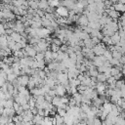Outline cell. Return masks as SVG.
Masks as SVG:
<instances>
[{"label":"cell","mask_w":125,"mask_h":125,"mask_svg":"<svg viewBox=\"0 0 125 125\" xmlns=\"http://www.w3.org/2000/svg\"><path fill=\"white\" fill-rule=\"evenodd\" d=\"M20 106H21V104H20L19 103H17V102H14V105H13V108H14L16 111L19 109V107H20Z\"/></svg>","instance_id":"50"},{"label":"cell","mask_w":125,"mask_h":125,"mask_svg":"<svg viewBox=\"0 0 125 125\" xmlns=\"http://www.w3.org/2000/svg\"><path fill=\"white\" fill-rule=\"evenodd\" d=\"M104 58H105L107 61H109V60L112 59V52H111L110 50H105V52L104 53Z\"/></svg>","instance_id":"31"},{"label":"cell","mask_w":125,"mask_h":125,"mask_svg":"<svg viewBox=\"0 0 125 125\" xmlns=\"http://www.w3.org/2000/svg\"><path fill=\"white\" fill-rule=\"evenodd\" d=\"M120 21H125V13H123L122 16H120Z\"/></svg>","instance_id":"53"},{"label":"cell","mask_w":125,"mask_h":125,"mask_svg":"<svg viewBox=\"0 0 125 125\" xmlns=\"http://www.w3.org/2000/svg\"><path fill=\"white\" fill-rule=\"evenodd\" d=\"M92 101H93V102H92V104H93L94 106H96L97 108H101V107L103 106V104H104V103H103V101L101 100L100 97H99V98L97 97V98H95V99L92 100Z\"/></svg>","instance_id":"12"},{"label":"cell","mask_w":125,"mask_h":125,"mask_svg":"<svg viewBox=\"0 0 125 125\" xmlns=\"http://www.w3.org/2000/svg\"><path fill=\"white\" fill-rule=\"evenodd\" d=\"M14 32L13 28H6L5 29V35H11Z\"/></svg>","instance_id":"47"},{"label":"cell","mask_w":125,"mask_h":125,"mask_svg":"<svg viewBox=\"0 0 125 125\" xmlns=\"http://www.w3.org/2000/svg\"><path fill=\"white\" fill-rule=\"evenodd\" d=\"M2 100H6L5 99V93L0 90V101H2Z\"/></svg>","instance_id":"52"},{"label":"cell","mask_w":125,"mask_h":125,"mask_svg":"<svg viewBox=\"0 0 125 125\" xmlns=\"http://www.w3.org/2000/svg\"><path fill=\"white\" fill-rule=\"evenodd\" d=\"M21 106H22L23 110H28V109H30V105H29V104H28V103H26V104H22Z\"/></svg>","instance_id":"51"},{"label":"cell","mask_w":125,"mask_h":125,"mask_svg":"<svg viewBox=\"0 0 125 125\" xmlns=\"http://www.w3.org/2000/svg\"><path fill=\"white\" fill-rule=\"evenodd\" d=\"M115 125H125V118L122 117L121 115H119L117 117V120H116Z\"/></svg>","instance_id":"32"},{"label":"cell","mask_w":125,"mask_h":125,"mask_svg":"<svg viewBox=\"0 0 125 125\" xmlns=\"http://www.w3.org/2000/svg\"><path fill=\"white\" fill-rule=\"evenodd\" d=\"M11 37H12V39H13L15 42H21V39H22V36L21 35V33L16 32V31H14V32L11 34Z\"/></svg>","instance_id":"13"},{"label":"cell","mask_w":125,"mask_h":125,"mask_svg":"<svg viewBox=\"0 0 125 125\" xmlns=\"http://www.w3.org/2000/svg\"><path fill=\"white\" fill-rule=\"evenodd\" d=\"M37 63H38V68L39 69H43L45 67V60L37 61Z\"/></svg>","instance_id":"41"},{"label":"cell","mask_w":125,"mask_h":125,"mask_svg":"<svg viewBox=\"0 0 125 125\" xmlns=\"http://www.w3.org/2000/svg\"><path fill=\"white\" fill-rule=\"evenodd\" d=\"M116 104H117L118 107H120L122 110H124V109H125V99H123V98L119 99Z\"/></svg>","instance_id":"29"},{"label":"cell","mask_w":125,"mask_h":125,"mask_svg":"<svg viewBox=\"0 0 125 125\" xmlns=\"http://www.w3.org/2000/svg\"><path fill=\"white\" fill-rule=\"evenodd\" d=\"M87 73H88V75L90 77H97L98 74H99V71H98V69L96 67V68H93V69H88Z\"/></svg>","instance_id":"23"},{"label":"cell","mask_w":125,"mask_h":125,"mask_svg":"<svg viewBox=\"0 0 125 125\" xmlns=\"http://www.w3.org/2000/svg\"><path fill=\"white\" fill-rule=\"evenodd\" d=\"M52 53H53V52H52L51 50H47L46 52H44V55H45L44 60H45V62H50L51 61H53Z\"/></svg>","instance_id":"17"},{"label":"cell","mask_w":125,"mask_h":125,"mask_svg":"<svg viewBox=\"0 0 125 125\" xmlns=\"http://www.w3.org/2000/svg\"><path fill=\"white\" fill-rule=\"evenodd\" d=\"M5 29H6V28H5L4 24L0 22V36H1V35H4V34H5Z\"/></svg>","instance_id":"45"},{"label":"cell","mask_w":125,"mask_h":125,"mask_svg":"<svg viewBox=\"0 0 125 125\" xmlns=\"http://www.w3.org/2000/svg\"><path fill=\"white\" fill-rule=\"evenodd\" d=\"M96 78H97V81L98 82H103V83L106 82V80H107V77L105 76L104 73H99Z\"/></svg>","instance_id":"24"},{"label":"cell","mask_w":125,"mask_h":125,"mask_svg":"<svg viewBox=\"0 0 125 125\" xmlns=\"http://www.w3.org/2000/svg\"><path fill=\"white\" fill-rule=\"evenodd\" d=\"M68 56H69V58H70L71 60H73V61H76V58H77V56H76V53H75V52H71V53H69V54H68Z\"/></svg>","instance_id":"46"},{"label":"cell","mask_w":125,"mask_h":125,"mask_svg":"<svg viewBox=\"0 0 125 125\" xmlns=\"http://www.w3.org/2000/svg\"><path fill=\"white\" fill-rule=\"evenodd\" d=\"M57 113L60 114L61 116H64L66 114V110L64 108H62V107H57Z\"/></svg>","instance_id":"36"},{"label":"cell","mask_w":125,"mask_h":125,"mask_svg":"<svg viewBox=\"0 0 125 125\" xmlns=\"http://www.w3.org/2000/svg\"><path fill=\"white\" fill-rule=\"evenodd\" d=\"M41 22H42V26H43V27H49V26L51 25V22H52V21H49L48 19H46L45 16H44V17L42 18V21H41Z\"/></svg>","instance_id":"28"},{"label":"cell","mask_w":125,"mask_h":125,"mask_svg":"<svg viewBox=\"0 0 125 125\" xmlns=\"http://www.w3.org/2000/svg\"><path fill=\"white\" fill-rule=\"evenodd\" d=\"M49 2V6L51 7H59V4H60V0H48Z\"/></svg>","instance_id":"33"},{"label":"cell","mask_w":125,"mask_h":125,"mask_svg":"<svg viewBox=\"0 0 125 125\" xmlns=\"http://www.w3.org/2000/svg\"><path fill=\"white\" fill-rule=\"evenodd\" d=\"M72 98L75 100L76 105L80 106V104H81V101H82V94L79 93V92H76V93H74V94L72 95Z\"/></svg>","instance_id":"11"},{"label":"cell","mask_w":125,"mask_h":125,"mask_svg":"<svg viewBox=\"0 0 125 125\" xmlns=\"http://www.w3.org/2000/svg\"><path fill=\"white\" fill-rule=\"evenodd\" d=\"M17 77H18V75H17L16 73H14V72L9 73V74L7 75V81L10 82V83H13V82L17 79Z\"/></svg>","instance_id":"25"},{"label":"cell","mask_w":125,"mask_h":125,"mask_svg":"<svg viewBox=\"0 0 125 125\" xmlns=\"http://www.w3.org/2000/svg\"><path fill=\"white\" fill-rule=\"evenodd\" d=\"M61 101H62V104H68V101H69V99H68L67 97H65V96H62V97H61Z\"/></svg>","instance_id":"43"},{"label":"cell","mask_w":125,"mask_h":125,"mask_svg":"<svg viewBox=\"0 0 125 125\" xmlns=\"http://www.w3.org/2000/svg\"><path fill=\"white\" fill-rule=\"evenodd\" d=\"M120 39H121V37H120V35H119V33H118V31L117 32H115L112 36H111V41H112V45H117L118 43H119V41H120Z\"/></svg>","instance_id":"14"},{"label":"cell","mask_w":125,"mask_h":125,"mask_svg":"<svg viewBox=\"0 0 125 125\" xmlns=\"http://www.w3.org/2000/svg\"><path fill=\"white\" fill-rule=\"evenodd\" d=\"M68 13H69L68 9H67L66 7H64V6H59V7H57V9H56V15H57L58 17L66 18V17H68Z\"/></svg>","instance_id":"4"},{"label":"cell","mask_w":125,"mask_h":125,"mask_svg":"<svg viewBox=\"0 0 125 125\" xmlns=\"http://www.w3.org/2000/svg\"><path fill=\"white\" fill-rule=\"evenodd\" d=\"M44 96H45V100H46L47 102H50V103H52V100H53V98H54V97L50 96L49 94H46V95H44Z\"/></svg>","instance_id":"48"},{"label":"cell","mask_w":125,"mask_h":125,"mask_svg":"<svg viewBox=\"0 0 125 125\" xmlns=\"http://www.w3.org/2000/svg\"><path fill=\"white\" fill-rule=\"evenodd\" d=\"M120 90H121V92H125V83L122 85V87L120 88Z\"/></svg>","instance_id":"54"},{"label":"cell","mask_w":125,"mask_h":125,"mask_svg":"<svg viewBox=\"0 0 125 125\" xmlns=\"http://www.w3.org/2000/svg\"><path fill=\"white\" fill-rule=\"evenodd\" d=\"M80 108H81V111L87 113L90 109H91V104H84V103H81L80 104Z\"/></svg>","instance_id":"22"},{"label":"cell","mask_w":125,"mask_h":125,"mask_svg":"<svg viewBox=\"0 0 125 125\" xmlns=\"http://www.w3.org/2000/svg\"><path fill=\"white\" fill-rule=\"evenodd\" d=\"M50 48H51V51L52 52H58V51H60V46H58V45H56L54 43H51Z\"/></svg>","instance_id":"39"},{"label":"cell","mask_w":125,"mask_h":125,"mask_svg":"<svg viewBox=\"0 0 125 125\" xmlns=\"http://www.w3.org/2000/svg\"><path fill=\"white\" fill-rule=\"evenodd\" d=\"M49 7V2L47 0H43V1H39L38 3V9H41L43 11H46V9Z\"/></svg>","instance_id":"16"},{"label":"cell","mask_w":125,"mask_h":125,"mask_svg":"<svg viewBox=\"0 0 125 125\" xmlns=\"http://www.w3.org/2000/svg\"><path fill=\"white\" fill-rule=\"evenodd\" d=\"M106 50V47H105V44L104 43H99L97 45L94 46L93 48V52L96 56H102L104 55V53L105 52Z\"/></svg>","instance_id":"1"},{"label":"cell","mask_w":125,"mask_h":125,"mask_svg":"<svg viewBox=\"0 0 125 125\" xmlns=\"http://www.w3.org/2000/svg\"><path fill=\"white\" fill-rule=\"evenodd\" d=\"M103 124V120L100 118V117H95L93 119V125H102Z\"/></svg>","instance_id":"37"},{"label":"cell","mask_w":125,"mask_h":125,"mask_svg":"<svg viewBox=\"0 0 125 125\" xmlns=\"http://www.w3.org/2000/svg\"><path fill=\"white\" fill-rule=\"evenodd\" d=\"M29 82V75L23 74V75H20L17 77V88L19 86H27Z\"/></svg>","instance_id":"2"},{"label":"cell","mask_w":125,"mask_h":125,"mask_svg":"<svg viewBox=\"0 0 125 125\" xmlns=\"http://www.w3.org/2000/svg\"><path fill=\"white\" fill-rule=\"evenodd\" d=\"M0 125H6V124H1V123H0Z\"/></svg>","instance_id":"58"},{"label":"cell","mask_w":125,"mask_h":125,"mask_svg":"<svg viewBox=\"0 0 125 125\" xmlns=\"http://www.w3.org/2000/svg\"><path fill=\"white\" fill-rule=\"evenodd\" d=\"M55 90H56V93H57V96H60V97H62L65 95L66 92V89L64 87V85L61 84V83H58L55 87Z\"/></svg>","instance_id":"8"},{"label":"cell","mask_w":125,"mask_h":125,"mask_svg":"<svg viewBox=\"0 0 125 125\" xmlns=\"http://www.w3.org/2000/svg\"><path fill=\"white\" fill-rule=\"evenodd\" d=\"M39 41H40V37H38V36H30L28 38V42H29L30 45H35Z\"/></svg>","instance_id":"21"},{"label":"cell","mask_w":125,"mask_h":125,"mask_svg":"<svg viewBox=\"0 0 125 125\" xmlns=\"http://www.w3.org/2000/svg\"><path fill=\"white\" fill-rule=\"evenodd\" d=\"M105 61H107V60L104 58V55H102V56H96V57L94 58V60H93V63H94V65H95L96 67H99V66L104 65V62Z\"/></svg>","instance_id":"6"},{"label":"cell","mask_w":125,"mask_h":125,"mask_svg":"<svg viewBox=\"0 0 125 125\" xmlns=\"http://www.w3.org/2000/svg\"><path fill=\"white\" fill-rule=\"evenodd\" d=\"M68 105H69V106H74V105H76V102H75V100H74L73 98H70V99H69V101H68Z\"/></svg>","instance_id":"44"},{"label":"cell","mask_w":125,"mask_h":125,"mask_svg":"<svg viewBox=\"0 0 125 125\" xmlns=\"http://www.w3.org/2000/svg\"><path fill=\"white\" fill-rule=\"evenodd\" d=\"M55 119H56V125H63L64 124V120H63V116H61L60 114H56L55 115Z\"/></svg>","instance_id":"20"},{"label":"cell","mask_w":125,"mask_h":125,"mask_svg":"<svg viewBox=\"0 0 125 125\" xmlns=\"http://www.w3.org/2000/svg\"><path fill=\"white\" fill-rule=\"evenodd\" d=\"M69 58V56H68V54L66 53V52H62V51H58V58H57V62H62V61H64V60H66V59H68Z\"/></svg>","instance_id":"10"},{"label":"cell","mask_w":125,"mask_h":125,"mask_svg":"<svg viewBox=\"0 0 125 125\" xmlns=\"http://www.w3.org/2000/svg\"><path fill=\"white\" fill-rule=\"evenodd\" d=\"M121 72H122V74L125 76V66H123V67H122V70H121Z\"/></svg>","instance_id":"56"},{"label":"cell","mask_w":125,"mask_h":125,"mask_svg":"<svg viewBox=\"0 0 125 125\" xmlns=\"http://www.w3.org/2000/svg\"><path fill=\"white\" fill-rule=\"evenodd\" d=\"M38 3H39V1H37V0H28V8H31L33 10H37L38 9Z\"/></svg>","instance_id":"18"},{"label":"cell","mask_w":125,"mask_h":125,"mask_svg":"<svg viewBox=\"0 0 125 125\" xmlns=\"http://www.w3.org/2000/svg\"><path fill=\"white\" fill-rule=\"evenodd\" d=\"M13 105H14V101L12 99L5 100V104H4V107L5 108H12Z\"/></svg>","instance_id":"27"},{"label":"cell","mask_w":125,"mask_h":125,"mask_svg":"<svg viewBox=\"0 0 125 125\" xmlns=\"http://www.w3.org/2000/svg\"><path fill=\"white\" fill-rule=\"evenodd\" d=\"M124 83H125V81L122 80V79H118V80H116V83H115V87H116V89H120Z\"/></svg>","instance_id":"38"},{"label":"cell","mask_w":125,"mask_h":125,"mask_svg":"<svg viewBox=\"0 0 125 125\" xmlns=\"http://www.w3.org/2000/svg\"><path fill=\"white\" fill-rule=\"evenodd\" d=\"M52 43H54V44H56L58 46H61L62 44V41L57 37V38H52Z\"/></svg>","instance_id":"40"},{"label":"cell","mask_w":125,"mask_h":125,"mask_svg":"<svg viewBox=\"0 0 125 125\" xmlns=\"http://www.w3.org/2000/svg\"><path fill=\"white\" fill-rule=\"evenodd\" d=\"M27 87H28V90H31V89H33V88L36 87L35 82H34L30 77H29V82H28V84H27Z\"/></svg>","instance_id":"35"},{"label":"cell","mask_w":125,"mask_h":125,"mask_svg":"<svg viewBox=\"0 0 125 125\" xmlns=\"http://www.w3.org/2000/svg\"><path fill=\"white\" fill-rule=\"evenodd\" d=\"M67 49H68V46L66 44H62L60 46V51L62 52H67Z\"/></svg>","instance_id":"42"},{"label":"cell","mask_w":125,"mask_h":125,"mask_svg":"<svg viewBox=\"0 0 125 125\" xmlns=\"http://www.w3.org/2000/svg\"><path fill=\"white\" fill-rule=\"evenodd\" d=\"M6 125H16V123L15 122H13V121H11V122H9L8 124H6Z\"/></svg>","instance_id":"57"},{"label":"cell","mask_w":125,"mask_h":125,"mask_svg":"<svg viewBox=\"0 0 125 125\" xmlns=\"http://www.w3.org/2000/svg\"><path fill=\"white\" fill-rule=\"evenodd\" d=\"M50 96H52V97H55V96H57V93H56V90L55 89H51L50 91H49V93H48Z\"/></svg>","instance_id":"49"},{"label":"cell","mask_w":125,"mask_h":125,"mask_svg":"<svg viewBox=\"0 0 125 125\" xmlns=\"http://www.w3.org/2000/svg\"><path fill=\"white\" fill-rule=\"evenodd\" d=\"M77 22H78V24L80 26H87L88 23H89V19H88V17L86 15H79Z\"/></svg>","instance_id":"9"},{"label":"cell","mask_w":125,"mask_h":125,"mask_svg":"<svg viewBox=\"0 0 125 125\" xmlns=\"http://www.w3.org/2000/svg\"><path fill=\"white\" fill-rule=\"evenodd\" d=\"M102 42L104 43L105 45H112V41H111V37L110 36H103L102 38Z\"/></svg>","instance_id":"26"},{"label":"cell","mask_w":125,"mask_h":125,"mask_svg":"<svg viewBox=\"0 0 125 125\" xmlns=\"http://www.w3.org/2000/svg\"><path fill=\"white\" fill-rule=\"evenodd\" d=\"M120 114H121V116H122V117H124V118H125V109H124V110H122Z\"/></svg>","instance_id":"55"},{"label":"cell","mask_w":125,"mask_h":125,"mask_svg":"<svg viewBox=\"0 0 125 125\" xmlns=\"http://www.w3.org/2000/svg\"><path fill=\"white\" fill-rule=\"evenodd\" d=\"M107 89V83H103V82H97V85H96V90L98 92L99 95H102V94H104L105 91Z\"/></svg>","instance_id":"7"},{"label":"cell","mask_w":125,"mask_h":125,"mask_svg":"<svg viewBox=\"0 0 125 125\" xmlns=\"http://www.w3.org/2000/svg\"><path fill=\"white\" fill-rule=\"evenodd\" d=\"M43 119H44V116H41V115H39V114H35V115L33 116L32 121H33L34 124H36V125H40V124L42 123Z\"/></svg>","instance_id":"15"},{"label":"cell","mask_w":125,"mask_h":125,"mask_svg":"<svg viewBox=\"0 0 125 125\" xmlns=\"http://www.w3.org/2000/svg\"><path fill=\"white\" fill-rule=\"evenodd\" d=\"M23 50H24V52H25L26 57L34 58V57L36 56V54H37V51L35 50L34 46H33V45H30V44H29V45H26Z\"/></svg>","instance_id":"5"},{"label":"cell","mask_w":125,"mask_h":125,"mask_svg":"<svg viewBox=\"0 0 125 125\" xmlns=\"http://www.w3.org/2000/svg\"><path fill=\"white\" fill-rule=\"evenodd\" d=\"M122 56H123V54H122L121 52H119V51H117V50L112 51V58H115V59L120 60V59L122 58Z\"/></svg>","instance_id":"30"},{"label":"cell","mask_w":125,"mask_h":125,"mask_svg":"<svg viewBox=\"0 0 125 125\" xmlns=\"http://www.w3.org/2000/svg\"><path fill=\"white\" fill-rule=\"evenodd\" d=\"M44 57H45L44 52H38V53L36 54V56L34 57V59H35L36 61H41V60H44Z\"/></svg>","instance_id":"34"},{"label":"cell","mask_w":125,"mask_h":125,"mask_svg":"<svg viewBox=\"0 0 125 125\" xmlns=\"http://www.w3.org/2000/svg\"><path fill=\"white\" fill-rule=\"evenodd\" d=\"M83 41H84V46H85V47H87V48H89V49H93V48H94L95 44L93 43L91 37L88 38V39H85V40H83Z\"/></svg>","instance_id":"19"},{"label":"cell","mask_w":125,"mask_h":125,"mask_svg":"<svg viewBox=\"0 0 125 125\" xmlns=\"http://www.w3.org/2000/svg\"><path fill=\"white\" fill-rule=\"evenodd\" d=\"M57 81L58 83H61L62 85H66L69 83V79H68V76H67V73L66 72H60L58 74V77H57ZM57 83V84H58Z\"/></svg>","instance_id":"3"}]
</instances>
